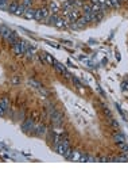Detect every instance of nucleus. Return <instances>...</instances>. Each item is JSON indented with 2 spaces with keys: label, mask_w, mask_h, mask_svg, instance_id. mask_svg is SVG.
<instances>
[{
  "label": "nucleus",
  "mask_w": 128,
  "mask_h": 179,
  "mask_svg": "<svg viewBox=\"0 0 128 179\" xmlns=\"http://www.w3.org/2000/svg\"><path fill=\"white\" fill-rule=\"evenodd\" d=\"M49 115H50V120L54 126H61L64 124V115L55 109H49Z\"/></svg>",
  "instance_id": "1"
},
{
  "label": "nucleus",
  "mask_w": 128,
  "mask_h": 179,
  "mask_svg": "<svg viewBox=\"0 0 128 179\" xmlns=\"http://www.w3.org/2000/svg\"><path fill=\"white\" fill-rule=\"evenodd\" d=\"M27 49H28V43L26 41H22V39H19L18 42L12 46V50H14V53L18 56H24V53H26Z\"/></svg>",
  "instance_id": "2"
},
{
  "label": "nucleus",
  "mask_w": 128,
  "mask_h": 179,
  "mask_svg": "<svg viewBox=\"0 0 128 179\" xmlns=\"http://www.w3.org/2000/svg\"><path fill=\"white\" fill-rule=\"evenodd\" d=\"M34 128H35V121L32 120V118H27V120L23 121L22 124V132L23 133H27V134H32L34 132Z\"/></svg>",
  "instance_id": "3"
},
{
  "label": "nucleus",
  "mask_w": 128,
  "mask_h": 179,
  "mask_svg": "<svg viewBox=\"0 0 128 179\" xmlns=\"http://www.w3.org/2000/svg\"><path fill=\"white\" fill-rule=\"evenodd\" d=\"M47 133V126L45 124H35V128H34V132L32 134L34 136H38V137H42Z\"/></svg>",
  "instance_id": "4"
},
{
  "label": "nucleus",
  "mask_w": 128,
  "mask_h": 179,
  "mask_svg": "<svg viewBox=\"0 0 128 179\" xmlns=\"http://www.w3.org/2000/svg\"><path fill=\"white\" fill-rule=\"evenodd\" d=\"M81 15H82L81 8L73 7L72 10H70V12H69V19H70V22H76V20H77L78 18H80Z\"/></svg>",
  "instance_id": "5"
},
{
  "label": "nucleus",
  "mask_w": 128,
  "mask_h": 179,
  "mask_svg": "<svg viewBox=\"0 0 128 179\" xmlns=\"http://www.w3.org/2000/svg\"><path fill=\"white\" fill-rule=\"evenodd\" d=\"M0 33H2V38L7 41L8 38H10L12 30L8 26H4V24H2V27H0Z\"/></svg>",
  "instance_id": "6"
},
{
  "label": "nucleus",
  "mask_w": 128,
  "mask_h": 179,
  "mask_svg": "<svg viewBox=\"0 0 128 179\" xmlns=\"http://www.w3.org/2000/svg\"><path fill=\"white\" fill-rule=\"evenodd\" d=\"M19 4H20V3L16 2V0H12V2H10V4H8V12L15 15V12H16V10H18Z\"/></svg>",
  "instance_id": "7"
},
{
  "label": "nucleus",
  "mask_w": 128,
  "mask_h": 179,
  "mask_svg": "<svg viewBox=\"0 0 128 179\" xmlns=\"http://www.w3.org/2000/svg\"><path fill=\"white\" fill-rule=\"evenodd\" d=\"M76 23H77V26H78V30H81V28L86 27V24H88V20L85 19V16H84V15H81L80 18H78V19L76 20Z\"/></svg>",
  "instance_id": "8"
},
{
  "label": "nucleus",
  "mask_w": 128,
  "mask_h": 179,
  "mask_svg": "<svg viewBox=\"0 0 128 179\" xmlns=\"http://www.w3.org/2000/svg\"><path fill=\"white\" fill-rule=\"evenodd\" d=\"M53 67H54V69H55V71L59 73V75H62V76L65 75V72H66L65 65H62V64H59V63H57V61H55V63L53 64Z\"/></svg>",
  "instance_id": "9"
},
{
  "label": "nucleus",
  "mask_w": 128,
  "mask_h": 179,
  "mask_svg": "<svg viewBox=\"0 0 128 179\" xmlns=\"http://www.w3.org/2000/svg\"><path fill=\"white\" fill-rule=\"evenodd\" d=\"M49 11H50V14H58L59 12V7H58V4L54 3V2H50L49 3Z\"/></svg>",
  "instance_id": "10"
},
{
  "label": "nucleus",
  "mask_w": 128,
  "mask_h": 179,
  "mask_svg": "<svg viewBox=\"0 0 128 179\" xmlns=\"http://www.w3.org/2000/svg\"><path fill=\"white\" fill-rule=\"evenodd\" d=\"M23 16H24V18H26V19H34V16H35V8H34V7L27 8Z\"/></svg>",
  "instance_id": "11"
},
{
  "label": "nucleus",
  "mask_w": 128,
  "mask_h": 179,
  "mask_svg": "<svg viewBox=\"0 0 128 179\" xmlns=\"http://www.w3.org/2000/svg\"><path fill=\"white\" fill-rule=\"evenodd\" d=\"M18 41H19V37H18V34H16L15 31H12V33H11V35H10V38L7 39V42L10 43L11 46H14V45H15L16 42H18Z\"/></svg>",
  "instance_id": "12"
},
{
  "label": "nucleus",
  "mask_w": 128,
  "mask_h": 179,
  "mask_svg": "<svg viewBox=\"0 0 128 179\" xmlns=\"http://www.w3.org/2000/svg\"><path fill=\"white\" fill-rule=\"evenodd\" d=\"M24 56H26V59H28V60H32L35 57V48L34 46H28V49L26 50V53H24Z\"/></svg>",
  "instance_id": "13"
},
{
  "label": "nucleus",
  "mask_w": 128,
  "mask_h": 179,
  "mask_svg": "<svg viewBox=\"0 0 128 179\" xmlns=\"http://www.w3.org/2000/svg\"><path fill=\"white\" fill-rule=\"evenodd\" d=\"M113 141L115 142H123V141H126V137L123 136L119 130H116V132L113 133Z\"/></svg>",
  "instance_id": "14"
},
{
  "label": "nucleus",
  "mask_w": 128,
  "mask_h": 179,
  "mask_svg": "<svg viewBox=\"0 0 128 179\" xmlns=\"http://www.w3.org/2000/svg\"><path fill=\"white\" fill-rule=\"evenodd\" d=\"M54 26H55V27H59V28H64V27H68L69 24L65 22V18H62V16H59L58 20H57V22H55Z\"/></svg>",
  "instance_id": "15"
},
{
  "label": "nucleus",
  "mask_w": 128,
  "mask_h": 179,
  "mask_svg": "<svg viewBox=\"0 0 128 179\" xmlns=\"http://www.w3.org/2000/svg\"><path fill=\"white\" fill-rule=\"evenodd\" d=\"M20 83H22V76L14 75V76L11 77V84H12V85H19Z\"/></svg>",
  "instance_id": "16"
},
{
  "label": "nucleus",
  "mask_w": 128,
  "mask_h": 179,
  "mask_svg": "<svg viewBox=\"0 0 128 179\" xmlns=\"http://www.w3.org/2000/svg\"><path fill=\"white\" fill-rule=\"evenodd\" d=\"M58 18H59V15H58V14H50V15H49V18H47L46 20H47V22L50 23V24H55V22L58 20Z\"/></svg>",
  "instance_id": "17"
},
{
  "label": "nucleus",
  "mask_w": 128,
  "mask_h": 179,
  "mask_svg": "<svg viewBox=\"0 0 128 179\" xmlns=\"http://www.w3.org/2000/svg\"><path fill=\"white\" fill-rule=\"evenodd\" d=\"M26 10H27V8L24 7L22 3H20V4H19V7H18V10H16V12H15V15H16V16H23V15H24V12H26Z\"/></svg>",
  "instance_id": "18"
},
{
  "label": "nucleus",
  "mask_w": 128,
  "mask_h": 179,
  "mask_svg": "<svg viewBox=\"0 0 128 179\" xmlns=\"http://www.w3.org/2000/svg\"><path fill=\"white\" fill-rule=\"evenodd\" d=\"M81 153H82V152H80V151H73V152H72V156H70V160H74V161H80Z\"/></svg>",
  "instance_id": "19"
},
{
  "label": "nucleus",
  "mask_w": 128,
  "mask_h": 179,
  "mask_svg": "<svg viewBox=\"0 0 128 179\" xmlns=\"http://www.w3.org/2000/svg\"><path fill=\"white\" fill-rule=\"evenodd\" d=\"M43 56H45V60H46V63H47L49 65H53V64L55 63V60L53 59V56H51V54H49V53L43 52Z\"/></svg>",
  "instance_id": "20"
},
{
  "label": "nucleus",
  "mask_w": 128,
  "mask_h": 179,
  "mask_svg": "<svg viewBox=\"0 0 128 179\" xmlns=\"http://www.w3.org/2000/svg\"><path fill=\"white\" fill-rule=\"evenodd\" d=\"M40 11H42V18L43 20H46L50 15V11H49V7H40Z\"/></svg>",
  "instance_id": "21"
},
{
  "label": "nucleus",
  "mask_w": 128,
  "mask_h": 179,
  "mask_svg": "<svg viewBox=\"0 0 128 179\" xmlns=\"http://www.w3.org/2000/svg\"><path fill=\"white\" fill-rule=\"evenodd\" d=\"M108 122H109V125L112 126L115 130H119V129H120V126H119V122H116V120H113L112 117H111L109 120H108Z\"/></svg>",
  "instance_id": "22"
},
{
  "label": "nucleus",
  "mask_w": 128,
  "mask_h": 179,
  "mask_svg": "<svg viewBox=\"0 0 128 179\" xmlns=\"http://www.w3.org/2000/svg\"><path fill=\"white\" fill-rule=\"evenodd\" d=\"M116 145H117V148L123 151V152H128V145L126 144V141H123V142H116Z\"/></svg>",
  "instance_id": "23"
},
{
  "label": "nucleus",
  "mask_w": 128,
  "mask_h": 179,
  "mask_svg": "<svg viewBox=\"0 0 128 179\" xmlns=\"http://www.w3.org/2000/svg\"><path fill=\"white\" fill-rule=\"evenodd\" d=\"M34 19L38 20V22L43 20V18H42V11H40V8H35V16H34Z\"/></svg>",
  "instance_id": "24"
},
{
  "label": "nucleus",
  "mask_w": 128,
  "mask_h": 179,
  "mask_svg": "<svg viewBox=\"0 0 128 179\" xmlns=\"http://www.w3.org/2000/svg\"><path fill=\"white\" fill-rule=\"evenodd\" d=\"M0 102H2V105L8 110V107H10V99H8V96H4L3 99H0Z\"/></svg>",
  "instance_id": "25"
},
{
  "label": "nucleus",
  "mask_w": 128,
  "mask_h": 179,
  "mask_svg": "<svg viewBox=\"0 0 128 179\" xmlns=\"http://www.w3.org/2000/svg\"><path fill=\"white\" fill-rule=\"evenodd\" d=\"M22 4L26 8H30V7H32V4H34V0H22Z\"/></svg>",
  "instance_id": "26"
},
{
  "label": "nucleus",
  "mask_w": 128,
  "mask_h": 179,
  "mask_svg": "<svg viewBox=\"0 0 128 179\" xmlns=\"http://www.w3.org/2000/svg\"><path fill=\"white\" fill-rule=\"evenodd\" d=\"M111 4H112V8H119L121 6V2L120 0H109Z\"/></svg>",
  "instance_id": "27"
},
{
  "label": "nucleus",
  "mask_w": 128,
  "mask_h": 179,
  "mask_svg": "<svg viewBox=\"0 0 128 179\" xmlns=\"http://www.w3.org/2000/svg\"><path fill=\"white\" fill-rule=\"evenodd\" d=\"M88 160H89V156H88V155H85L84 152H82V153H81V157H80V161L84 163V161H88Z\"/></svg>",
  "instance_id": "28"
},
{
  "label": "nucleus",
  "mask_w": 128,
  "mask_h": 179,
  "mask_svg": "<svg viewBox=\"0 0 128 179\" xmlns=\"http://www.w3.org/2000/svg\"><path fill=\"white\" fill-rule=\"evenodd\" d=\"M6 111H7V109L4 107V106L2 105V102H0V117H3L4 114H6Z\"/></svg>",
  "instance_id": "29"
},
{
  "label": "nucleus",
  "mask_w": 128,
  "mask_h": 179,
  "mask_svg": "<svg viewBox=\"0 0 128 179\" xmlns=\"http://www.w3.org/2000/svg\"><path fill=\"white\" fill-rule=\"evenodd\" d=\"M38 57H39L40 63H42L43 65H46V64H47V63H46V60H45V56H43V53H39V54H38Z\"/></svg>",
  "instance_id": "30"
},
{
  "label": "nucleus",
  "mask_w": 128,
  "mask_h": 179,
  "mask_svg": "<svg viewBox=\"0 0 128 179\" xmlns=\"http://www.w3.org/2000/svg\"><path fill=\"white\" fill-rule=\"evenodd\" d=\"M121 90H123V91H128V83L126 80L121 83Z\"/></svg>",
  "instance_id": "31"
},
{
  "label": "nucleus",
  "mask_w": 128,
  "mask_h": 179,
  "mask_svg": "<svg viewBox=\"0 0 128 179\" xmlns=\"http://www.w3.org/2000/svg\"><path fill=\"white\" fill-rule=\"evenodd\" d=\"M102 110H104V113L107 114V115H111V110H109L108 107H107L105 105H102Z\"/></svg>",
  "instance_id": "32"
},
{
  "label": "nucleus",
  "mask_w": 128,
  "mask_h": 179,
  "mask_svg": "<svg viewBox=\"0 0 128 179\" xmlns=\"http://www.w3.org/2000/svg\"><path fill=\"white\" fill-rule=\"evenodd\" d=\"M90 2H92V4H97L98 0H90Z\"/></svg>",
  "instance_id": "33"
},
{
  "label": "nucleus",
  "mask_w": 128,
  "mask_h": 179,
  "mask_svg": "<svg viewBox=\"0 0 128 179\" xmlns=\"http://www.w3.org/2000/svg\"><path fill=\"white\" fill-rule=\"evenodd\" d=\"M124 80H126V81H127V83H128V77H126V79H124Z\"/></svg>",
  "instance_id": "34"
},
{
  "label": "nucleus",
  "mask_w": 128,
  "mask_h": 179,
  "mask_svg": "<svg viewBox=\"0 0 128 179\" xmlns=\"http://www.w3.org/2000/svg\"><path fill=\"white\" fill-rule=\"evenodd\" d=\"M0 27H2V24H0ZM0 38H2V33H0Z\"/></svg>",
  "instance_id": "35"
},
{
  "label": "nucleus",
  "mask_w": 128,
  "mask_h": 179,
  "mask_svg": "<svg viewBox=\"0 0 128 179\" xmlns=\"http://www.w3.org/2000/svg\"><path fill=\"white\" fill-rule=\"evenodd\" d=\"M120 2H127V0H120Z\"/></svg>",
  "instance_id": "36"
},
{
  "label": "nucleus",
  "mask_w": 128,
  "mask_h": 179,
  "mask_svg": "<svg viewBox=\"0 0 128 179\" xmlns=\"http://www.w3.org/2000/svg\"><path fill=\"white\" fill-rule=\"evenodd\" d=\"M16 2H19V0H16Z\"/></svg>",
  "instance_id": "37"
},
{
  "label": "nucleus",
  "mask_w": 128,
  "mask_h": 179,
  "mask_svg": "<svg viewBox=\"0 0 128 179\" xmlns=\"http://www.w3.org/2000/svg\"><path fill=\"white\" fill-rule=\"evenodd\" d=\"M61 2H62V0H61Z\"/></svg>",
  "instance_id": "38"
}]
</instances>
